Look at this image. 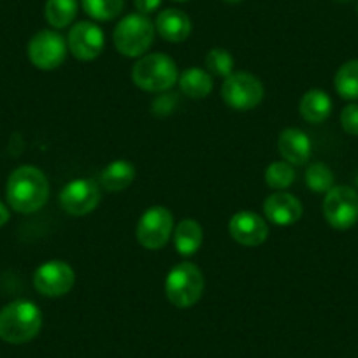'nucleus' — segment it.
Segmentation results:
<instances>
[{"label": "nucleus", "mask_w": 358, "mask_h": 358, "mask_svg": "<svg viewBox=\"0 0 358 358\" xmlns=\"http://www.w3.org/2000/svg\"><path fill=\"white\" fill-rule=\"evenodd\" d=\"M336 92L346 101H358V60H350L339 67L334 78Z\"/></svg>", "instance_id": "nucleus-22"}, {"label": "nucleus", "mask_w": 358, "mask_h": 358, "mask_svg": "<svg viewBox=\"0 0 358 358\" xmlns=\"http://www.w3.org/2000/svg\"><path fill=\"white\" fill-rule=\"evenodd\" d=\"M341 125L350 136H358V104H350L341 113Z\"/></svg>", "instance_id": "nucleus-27"}, {"label": "nucleus", "mask_w": 358, "mask_h": 358, "mask_svg": "<svg viewBox=\"0 0 358 358\" xmlns=\"http://www.w3.org/2000/svg\"><path fill=\"white\" fill-rule=\"evenodd\" d=\"M6 197L15 211L30 215L44 208L50 199V181L41 169L23 165L9 176Z\"/></svg>", "instance_id": "nucleus-1"}, {"label": "nucleus", "mask_w": 358, "mask_h": 358, "mask_svg": "<svg viewBox=\"0 0 358 358\" xmlns=\"http://www.w3.org/2000/svg\"><path fill=\"white\" fill-rule=\"evenodd\" d=\"M178 65L164 53H150L141 57L132 69V81L144 92H165L178 83Z\"/></svg>", "instance_id": "nucleus-4"}, {"label": "nucleus", "mask_w": 358, "mask_h": 358, "mask_svg": "<svg viewBox=\"0 0 358 358\" xmlns=\"http://www.w3.org/2000/svg\"><path fill=\"white\" fill-rule=\"evenodd\" d=\"M179 88L190 99H206L213 92V76L206 69L190 67L179 76Z\"/></svg>", "instance_id": "nucleus-20"}, {"label": "nucleus", "mask_w": 358, "mask_h": 358, "mask_svg": "<svg viewBox=\"0 0 358 358\" xmlns=\"http://www.w3.org/2000/svg\"><path fill=\"white\" fill-rule=\"evenodd\" d=\"M29 58L41 71L60 67L67 57V41L55 30H41L30 39Z\"/></svg>", "instance_id": "nucleus-9"}, {"label": "nucleus", "mask_w": 358, "mask_h": 358, "mask_svg": "<svg viewBox=\"0 0 358 358\" xmlns=\"http://www.w3.org/2000/svg\"><path fill=\"white\" fill-rule=\"evenodd\" d=\"M206 71L211 76L229 78L234 72V57L223 48H213L206 55Z\"/></svg>", "instance_id": "nucleus-26"}, {"label": "nucleus", "mask_w": 358, "mask_h": 358, "mask_svg": "<svg viewBox=\"0 0 358 358\" xmlns=\"http://www.w3.org/2000/svg\"><path fill=\"white\" fill-rule=\"evenodd\" d=\"M204 287L201 268L192 262H183L169 271L165 278V297L176 308L187 309L201 301Z\"/></svg>", "instance_id": "nucleus-3"}, {"label": "nucleus", "mask_w": 358, "mask_h": 358, "mask_svg": "<svg viewBox=\"0 0 358 358\" xmlns=\"http://www.w3.org/2000/svg\"><path fill=\"white\" fill-rule=\"evenodd\" d=\"M9 222V209L0 202V227H4Z\"/></svg>", "instance_id": "nucleus-29"}, {"label": "nucleus", "mask_w": 358, "mask_h": 358, "mask_svg": "<svg viewBox=\"0 0 358 358\" xmlns=\"http://www.w3.org/2000/svg\"><path fill=\"white\" fill-rule=\"evenodd\" d=\"M306 185L316 194H327L334 188V172L323 162H316L306 169Z\"/></svg>", "instance_id": "nucleus-24"}, {"label": "nucleus", "mask_w": 358, "mask_h": 358, "mask_svg": "<svg viewBox=\"0 0 358 358\" xmlns=\"http://www.w3.org/2000/svg\"><path fill=\"white\" fill-rule=\"evenodd\" d=\"M155 29L167 43H183L192 34V20L179 9H165L157 16Z\"/></svg>", "instance_id": "nucleus-16"}, {"label": "nucleus", "mask_w": 358, "mask_h": 358, "mask_svg": "<svg viewBox=\"0 0 358 358\" xmlns=\"http://www.w3.org/2000/svg\"><path fill=\"white\" fill-rule=\"evenodd\" d=\"M323 215L327 223L337 230H348L358 222V192L341 185L325 194Z\"/></svg>", "instance_id": "nucleus-7"}, {"label": "nucleus", "mask_w": 358, "mask_h": 358, "mask_svg": "<svg viewBox=\"0 0 358 358\" xmlns=\"http://www.w3.org/2000/svg\"><path fill=\"white\" fill-rule=\"evenodd\" d=\"M43 327V313L34 302L15 301L0 309V339L9 344L32 341Z\"/></svg>", "instance_id": "nucleus-2"}, {"label": "nucleus", "mask_w": 358, "mask_h": 358, "mask_svg": "<svg viewBox=\"0 0 358 358\" xmlns=\"http://www.w3.org/2000/svg\"><path fill=\"white\" fill-rule=\"evenodd\" d=\"M229 232L236 243L243 246H260L268 236L267 222L251 211H239L230 218Z\"/></svg>", "instance_id": "nucleus-13"}, {"label": "nucleus", "mask_w": 358, "mask_h": 358, "mask_svg": "<svg viewBox=\"0 0 358 358\" xmlns=\"http://www.w3.org/2000/svg\"><path fill=\"white\" fill-rule=\"evenodd\" d=\"M357 13H358V4H357Z\"/></svg>", "instance_id": "nucleus-33"}, {"label": "nucleus", "mask_w": 358, "mask_h": 358, "mask_svg": "<svg viewBox=\"0 0 358 358\" xmlns=\"http://www.w3.org/2000/svg\"><path fill=\"white\" fill-rule=\"evenodd\" d=\"M265 90L260 79L250 72H232L222 85V97L236 111H250L264 101Z\"/></svg>", "instance_id": "nucleus-6"}, {"label": "nucleus", "mask_w": 358, "mask_h": 358, "mask_svg": "<svg viewBox=\"0 0 358 358\" xmlns=\"http://www.w3.org/2000/svg\"><path fill=\"white\" fill-rule=\"evenodd\" d=\"M265 218L278 227H290L302 218V202L295 195L281 190L268 195L264 202Z\"/></svg>", "instance_id": "nucleus-14"}, {"label": "nucleus", "mask_w": 358, "mask_h": 358, "mask_svg": "<svg viewBox=\"0 0 358 358\" xmlns=\"http://www.w3.org/2000/svg\"><path fill=\"white\" fill-rule=\"evenodd\" d=\"M136 179V165L129 160H115L101 174V185L108 192H122Z\"/></svg>", "instance_id": "nucleus-19"}, {"label": "nucleus", "mask_w": 358, "mask_h": 358, "mask_svg": "<svg viewBox=\"0 0 358 358\" xmlns=\"http://www.w3.org/2000/svg\"><path fill=\"white\" fill-rule=\"evenodd\" d=\"M162 0H134V6H136L137 13L141 15H151V13L157 11L160 8Z\"/></svg>", "instance_id": "nucleus-28"}, {"label": "nucleus", "mask_w": 358, "mask_h": 358, "mask_svg": "<svg viewBox=\"0 0 358 358\" xmlns=\"http://www.w3.org/2000/svg\"><path fill=\"white\" fill-rule=\"evenodd\" d=\"M172 237H174L176 251L179 255H183V257H190V255H195L201 250L204 232H202V227L197 220L185 218L176 227Z\"/></svg>", "instance_id": "nucleus-18"}, {"label": "nucleus", "mask_w": 358, "mask_h": 358, "mask_svg": "<svg viewBox=\"0 0 358 358\" xmlns=\"http://www.w3.org/2000/svg\"><path fill=\"white\" fill-rule=\"evenodd\" d=\"M76 283L74 268L64 260L44 262L34 273V287L46 297H62L72 290Z\"/></svg>", "instance_id": "nucleus-10"}, {"label": "nucleus", "mask_w": 358, "mask_h": 358, "mask_svg": "<svg viewBox=\"0 0 358 358\" xmlns=\"http://www.w3.org/2000/svg\"><path fill=\"white\" fill-rule=\"evenodd\" d=\"M101 202V188L94 179H74L60 192V206L72 216L95 211Z\"/></svg>", "instance_id": "nucleus-11"}, {"label": "nucleus", "mask_w": 358, "mask_h": 358, "mask_svg": "<svg viewBox=\"0 0 358 358\" xmlns=\"http://www.w3.org/2000/svg\"><path fill=\"white\" fill-rule=\"evenodd\" d=\"M223 2H227V4H237L241 0H223Z\"/></svg>", "instance_id": "nucleus-30"}, {"label": "nucleus", "mask_w": 358, "mask_h": 358, "mask_svg": "<svg viewBox=\"0 0 358 358\" xmlns=\"http://www.w3.org/2000/svg\"><path fill=\"white\" fill-rule=\"evenodd\" d=\"M295 181V171L288 162H273L265 169V183L273 190L281 192L292 187Z\"/></svg>", "instance_id": "nucleus-25"}, {"label": "nucleus", "mask_w": 358, "mask_h": 358, "mask_svg": "<svg viewBox=\"0 0 358 358\" xmlns=\"http://www.w3.org/2000/svg\"><path fill=\"white\" fill-rule=\"evenodd\" d=\"M337 2H348V0H337Z\"/></svg>", "instance_id": "nucleus-31"}, {"label": "nucleus", "mask_w": 358, "mask_h": 358, "mask_svg": "<svg viewBox=\"0 0 358 358\" xmlns=\"http://www.w3.org/2000/svg\"><path fill=\"white\" fill-rule=\"evenodd\" d=\"M301 116L309 123H323L332 113V99L323 90H309L302 95L301 104H299Z\"/></svg>", "instance_id": "nucleus-17"}, {"label": "nucleus", "mask_w": 358, "mask_h": 358, "mask_svg": "<svg viewBox=\"0 0 358 358\" xmlns=\"http://www.w3.org/2000/svg\"><path fill=\"white\" fill-rule=\"evenodd\" d=\"M104 32L94 22H79L71 29L67 37V48L81 62H92L101 57L104 50Z\"/></svg>", "instance_id": "nucleus-12"}, {"label": "nucleus", "mask_w": 358, "mask_h": 358, "mask_svg": "<svg viewBox=\"0 0 358 358\" xmlns=\"http://www.w3.org/2000/svg\"><path fill=\"white\" fill-rule=\"evenodd\" d=\"M155 39V25L146 15L134 13L127 15L116 25L113 43L120 55L129 58H139L148 53Z\"/></svg>", "instance_id": "nucleus-5"}, {"label": "nucleus", "mask_w": 358, "mask_h": 358, "mask_svg": "<svg viewBox=\"0 0 358 358\" xmlns=\"http://www.w3.org/2000/svg\"><path fill=\"white\" fill-rule=\"evenodd\" d=\"M81 8L90 18L97 22H109L122 15L125 0H81Z\"/></svg>", "instance_id": "nucleus-23"}, {"label": "nucleus", "mask_w": 358, "mask_h": 358, "mask_svg": "<svg viewBox=\"0 0 358 358\" xmlns=\"http://www.w3.org/2000/svg\"><path fill=\"white\" fill-rule=\"evenodd\" d=\"M176 2H185V0H176Z\"/></svg>", "instance_id": "nucleus-32"}, {"label": "nucleus", "mask_w": 358, "mask_h": 358, "mask_svg": "<svg viewBox=\"0 0 358 358\" xmlns=\"http://www.w3.org/2000/svg\"><path fill=\"white\" fill-rule=\"evenodd\" d=\"M79 11V0H48L44 15L53 29H65L76 20Z\"/></svg>", "instance_id": "nucleus-21"}, {"label": "nucleus", "mask_w": 358, "mask_h": 358, "mask_svg": "<svg viewBox=\"0 0 358 358\" xmlns=\"http://www.w3.org/2000/svg\"><path fill=\"white\" fill-rule=\"evenodd\" d=\"M278 150L290 165H304L311 158V139L301 129H285L278 137Z\"/></svg>", "instance_id": "nucleus-15"}, {"label": "nucleus", "mask_w": 358, "mask_h": 358, "mask_svg": "<svg viewBox=\"0 0 358 358\" xmlns=\"http://www.w3.org/2000/svg\"><path fill=\"white\" fill-rule=\"evenodd\" d=\"M174 232L172 213L164 206H153L141 216L137 223V241L146 250H160L167 244Z\"/></svg>", "instance_id": "nucleus-8"}]
</instances>
